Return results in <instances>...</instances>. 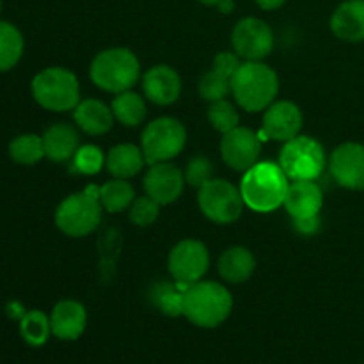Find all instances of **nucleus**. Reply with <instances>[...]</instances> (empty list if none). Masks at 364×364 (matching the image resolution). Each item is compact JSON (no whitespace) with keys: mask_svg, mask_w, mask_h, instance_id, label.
Instances as JSON below:
<instances>
[{"mask_svg":"<svg viewBox=\"0 0 364 364\" xmlns=\"http://www.w3.org/2000/svg\"><path fill=\"white\" fill-rule=\"evenodd\" d=\"M331 31L347 43L364 41V0H345L331 16Z\"/></svg>","mask_w":364,"mask_h":364,"instance_id":"19","label":"nucleus"},{"mask_svg":"<svg viewBox=\"0 0 364 364\" xmlns=\"http://www.w3.org/2000/svg\"><path fill=\"white\" fill-rule=\"evenodd\" d=\"M142 89L149 102L156 103V105H171L180 98V75L166 64L153 66L142 77Z\"/></svg>","mask_w":364,"mask_h":364,"instance_id":"16","label":"nucleus"},{"mask_svg":"<svg viewBox=\"0 0 364 364\" xmlns=\"http://www.w3.org/2000/svg\"><path fill=\"white\" fill-rule=\"evenodd\" d=\"M199 92L208 102L224 100L228 96V92H231V78L219 73L217 70L208 71L201 78V82H199Z\"/></svg>","mask_w":364,"mask_h":364,"instance_id":"32","label":"nucleus"},{"mask_svg":"<svg viewBox=\"0 0 364 364\" xmlns=\"http://www.w3.org/2000/svg\"><path fill=\"white\" fill-rule=\"evenodd\" d=\"M199 208L212 223L231 224L242 215L244 198L240 188L226 180H210L199 188Z\"/></svg>","mask_w":364,"mask_h":364,"instance_id":"9","label":"nucleus"},{"mask_svg":"<svg viewBox=\"0 0 364 364\" xmlns=\"http://www.w3.org/2000/svg\"><path fill=\"white\" fill-rule=\"evenodd\" d=\"M262 153V141L258 134L245 127H237L235 130L224 134L220 141V155L223 160L235 171L245 173L255 164H258Z\"/></svg>","mask_w":364,"mask_h":364,"instance_id":"12","label":"nucleus"},{"mask_svg":"<svg viewBox=\"0 0 364 364\" xmlns=\"http://www.w3.org/2000/svg\"><path fill=\"white\" fill-rule=\"evenodd\" d=\"M103 164H105V156H103L102 149L98 146L91 144L80 146L73 155V159H71L73 171L80 174H87V176L98 174L102 171Z\"/></svg>","mask_w":364,"mask_h":364,"instance_id":"31","label":"nucleus"},{"mask_svg":"<svg viewBox=\"0 0 364 364\" xmlns=\"http://www.w3.org/2000/svg\"><path fill=\"white\" fill-rule=\"evenodd\" d=\"M187 142L185 127L174 117H159L142 132V153L149 166L169 162L178 156Z\"/></svg>","mask_w":364,"mask_h":364,"instance_id":"8","label":"nucleus"},{"mask_svg":"<svg viewBox=\"0 0 364 364\" xmlns=\"http://www.w3.org/2000/svg\"><path fill=\"white\" fill-rule=\"evenodd\" d=\"M213 174V166L206 156H196L191 162L187 164V169H185V181L192 187L201 188L206 181L212 180Z\"/></svg>","mask_w":364,"mask_h":364,"instance_id":"34","label":"nucleus"},{"mask_svg":"<svg viewBox=\"0 0 364 364\" xmlns=\"http://www.w3.org/2000/svg\"><path fill=\"white\" fill-rule=\"evenodd\" d=\"M279 91V80L272 68L259 60H247L231 77V92L247 112H258L272 105Z\"/></svg>","mask_w":364,"mask_h":364,"instance_id":"2","label":"nucleus"},{"mask_svg":"<svg viewBox=\"0 0 364 364\" xmlns=\"http://www.w3.org/2000/svg\"><path fill=\"white\" fill-rule=\"evenodd\" d=\"M302 128V112L295 103L277 102L267 107L263 116V130L269 139L279 142H287L297 137Z\"/></svg>","mask_w":364,"mask_h":364,"instance_id":"15","label":"nucleus"},{"mask_svg":"<svg viewBox=\"0 0 364 364\" xmlns=\"http://www.w3.org/2000/svg\"><path fill=\"white\" fill-rule=\"evenodd\" d=\"M32 96L43 109L66 112L80 103V87L71 71L64 68H46L32 80Z\"/></svg>","mask_w":364,"mask_h":364,"instance_id":"6","label":"nucleus"},{"mask_svg":"<svg viewBox=\"0 0 364 364\" xmlns=\"http://www.w3.org/2000/svg\"><path fill=\"white\" fill-rule=\"evenodd\" d=\"M240 66H242L240 57H238L237 53H231V52H220L219 55L215 57V60H213V70H217L219 73L226 75V77L230 78L237 73Z\"/></svg>","mask_w":364,"mask_h":364,"instance_id":"35","label":"nucleus"},{"mask_svg":"<svg viewBox=\"0 0 364 364\" xmlns=\"http://www.w3.org/2000/svg\"><path fill=\"white\" fill-rule=\"evenodd\" d=\"M329 169L334 180L345 188H364V146L358 142H345L338 146L329 160Z\"/></svg>","mask_w":364,"mask_h":364,"instance_id":"13","label":"nucleus"},{"mask_svg":"<svg viewBox=\"0 0 364 364\" xmlns=\"http://www.w3.org/2000/svg\"><path fill=\"white\" fill-rule=\"evenodd\" d=\"M208 251L199 240H181L169 255L171 276L181 284H194L208 270Z\"/></svg>","mask_w":364,"mask_h":364,"instance_id":"11","label":"nucleus"},{"mask_svg":"<svg viewBox=\"0 0 364 364\" xmlns=\"http://www.w3.org/2000/svg\"><path fill=\"white\" fill-rule=\"evenodd\" d=\"M201 4H205V6H217V4L220 2V0H199Z\"/></svg>","mask_w":364,"mask_h":364,"instance_id":"39","label":"nucleus"},{"mask_svg":"<svg viewBox=\"0 0 364 364\" xmlns=\"http://www.w3.org/2000/svg\"><path fill=\"white\" fill-rule=\"evenodd\" d=\"M9 156L21 166H34L45 156L43 137L34 134L18 135L9 144Z\"/></svg>","mask_w":364,"mask_h":364,"instance_id":"28","label":"nucleus"},{"mask_svg":"<svg viewBox=\"0 0 364 364\" xmlns=\"http://www.w3.org/2000/svg\"><path fill=\"white\" fill-rule=\"evenodd\" d=\"M183 294L180 284H171L166 281H160L153 287L151 297L153 306L160 309L167 316H180L183 315Z\"/></svg>","mask_w":364,"mask_h":364,"instance_id":"27","label":"nucleus"},{"mask_svg":"<svg viewBox=\"0 0 364 364\" xmlns=\"http://www.w3.org/2000/svg\"><path fill=\"white\" fill-rule=\"evenodd\" d=\"M144 153L134 144H117L114 146L105 156V166L114 178L128 180L141 173L144 167Z\"/></svg>","mask_w":364,"mask_h":364,"instance_id":"23","label":"nucleus"},{"mask_svg":"<svg viewBox=\"0 0 364 364\" xmlns=\"http://www.w3.org/2000/svg\"><path fill=\"white\" fill-rule=\"evenodd\" d=\"M288 176L279 164L258 162L244 173L240 192L244 203L258 213H270L284 203Z\"/></svg>","mask_w":364,"mask_h":364,"instance_id":"1","label":"nucleus"},{"mask_svg":"<svg viewBox=\"0 0 364 364\" xmlns=\"http://www.w3.org/2000/svg\"><path fill=\"white\" fill-rule=\"evenodd\" d=\"M160 206L155 199H151L149 196L144 198L134 199V203L130 205V220L135 226H151L156 219H159Z\"/></svg>","mask_w":364,"mask_h":364,"instance_id":"33","label":"nucleus"},{"mask_svg":"<svg viewBox=\"0 0 364 364\" xmlns=\"http://www.w3.org/2000/svg\"><path fill=\"white\" fill-rule=\"evenodd\" d=\"M283 205L294 219L318 215L323 205L322 188L311 180L291 181L288 185L287 198H284Z\"/></svg>","mask_w":364,"mask_h":364,"instance_id":"17","label":"nucleus"},{"mask_svg":"<svg viewBox=\"0 0 364 364\" xmlns=\"http://www.w3.org/2000/svg\"><path fill=\"white\" fill-rule=\"evenodd\" d=\"M87 323L85 308L77 301H60L50 315L52 334L59 340L73 341L82 336Z\"/></svg>","mask_w":364,"mask_h":364,"instance_id":"18","label":"nucleus"},{"mask_svg":"<svg viewBox=\"0 0 364 364\" xmlns=\"http://www.w3.org/2000/svg\"><path fill=\"white\" fill-rule=\"evenodd\" d=\"M255 2L258 4L262 9L274 11V9H279V7H283L284 4H287V0H255Z\"/></svg>","mask_w":364,"mask_h":364,"instance_id":"37","label":"nucleus"},{"mask_svg":"<svg viewBox=\"0 0 364 364\" xmlns=\"http://www.w3.org/2000/svg\"><path fill=\"white\" fill-rule=\"evenodd\" d=\"M295 230L301 235H306V237H311L316 231L320 230V217H304V219H294Z\"/></svg>","mask_w":364,"mask_h":364,"instance_id":"36","label":"nucleus"},{"mask_svg":"<svg viewBox=\"0 0 364 364\" xmlns=\"http://www.w3.org/2000/svg\"><path fill=\"white\" fill-rule=\"evenodd\" d=\"M100 187L89 185L84 192L64 199L55 212V224L68 237H85L98 228L102 220Z\"/></svg>","mask_w":364,"mask_h":364,"instance_id":"5","label":"nucleus"},{"mask_svg":"<svg viewBox=\"0 0 364 364\" xmlns=\"http://www.w3.org/2000/svg\"><path fill=\"white\" fill-rule=\"evenodd\" d=\"M43 146H45V156L52 162H66L73 159L78 146V134L70 124H53L43 135Z\"/></svg>","mask_w":364,"mask_h":364,"instance_id":"21","label":"nucleus"},{"mask_svg":"<svg viewBox=\"0 0 364 364\" xmlns=\"http://www.w3.org/2000/svg\"><path fill=\"white\" fill-rule=\"evenodd\" d=\"M217 9L220 11V13H224V14H230V13H233V9H235V2L233 0H220L219 4H217Z\"/></svg>","mask_w":364,"mask_h":364,"instance_id":"38","label":"nucleus"},{"mask_svg":"<svg viewBox=\"0 0 364 364\" xmlns=\"http://www.w3.org/2000/svg\"><path fill=\"white\" fill-rule=\"evenodd\" d=\"M185 178L176 166L169 162L153 164L144 176L146 194L159 205L174 203L183 192Z\"/></svg>","mask_w":364,"mask_h":364,"instance_id":"14","label":"nucleus"},{"mask_svg":"<svg viewBox=\"0 0 364 364\" xmlns=\"http://www.w3.org/2000/svg\"><path fill=\"white\" fill-rule=\"evenodd\" d=\"M91 80L107 92L130 91L141 77V64L135 53L127 48H109L100 52L91 64Z\"/></svg>","mask_w":364,"mask_h":364,"instance_id":"4","label":"nucleus"},{"mask_svg":"<svg viewBox=\"0 0 364 364\" xmlns=\"http://www.w3.org/2000/svg\"><path fill=\"white\" fill-rule=\"evenodd\" d=\"M0 11H2V0H0Z\"/></svg>","mask_w":364,"mask_h":364,"instance_id":"40","label":"nucleus"},{"mask_svg":"<svg viewBox=\"0 0 364 364\" xmlns=\"http://www.w3.org/2000/svg\"><path fill=\"white\" fill-rule=\"evenodd\" d=\"M112 112L114 117L124 127H137L146 117V103L137 92L124 91L114 98Z\"/></svg>","mask_w":364,"mask_h":364,"instance_id":"25","label":"nucleus"},{"mask_svg":"<svg viewBox=\"0 0 364 364\" xmlns=\"http://www.w3.org/2000/svg\"><path fill=\"white\" fill-rule=\"evenodd\" d=\"M233 299L230 291L213 281H198L183 294V315L203 329H213L230 316Z\"/></svg>","mask_w":364,"mask_h":364,"instance_id":"3","label":"nucleus"},{"mask_svg":"<svg viewBox=\"0 0 364 364\" xmlns=\"http://www.w3.org/2000/svg\"><path fill=\"white\" fill-rule=\"evenodd\" d=\"M279 166L291 181H315L326 169V151L311 137L297 135L284 142L279 155Z\"/></svg>","mask_w":364,"mask_h":364,"instance_id":"7","label":"nucleus"},{"mask_svg":"<svg viewBox=\"0 0 364 364\" xmlns=\"http://www.w3.org/2000/svg\"><path fill=\"white\" fill-rule=\"evenodd\" d=\"M134 199V187L127 180H121V178H114L112 181H107L105 185L100 187V203L110 213H117L130 208Z\"/></svg>","mask_w":364,"mask_h":364,"instance_id":"24","label":"nucleus"},{"mask_svg":"<svg viewBox=\"0 0 364 364\" xmlns=\"http://www.w3.org/2000/svg\"><path fill=\"white\" fill-rule=\"evenodd\" d=\"M256 259L247 247L235 245L226 249L219 258V272L228 283H244L252 276Z\"/></svg>","mask_w":364,"mask_h":364,"instance_id":"22","label":"nucleus"},{"mask_svg":"<svg viewBox=\"0 0 364 364\" xmlns=\"http://www.w3.org/2000/svg\"><path fill=\"white\" fill-rule=\"evenodd\" d=\"M23 53V36L9 21H0V71L16 66Z\"/></svg>","mask_w":364,"mask_h":364,"instance_id":"26","label":"nucleus"},{"mask_svg":"<svg viewBox=\"0 0 364 364\" xmlns=\"http://www.w3.org/2000/svg\"><path fill=\"white\" fill-rule=\"evenodd\" d=\"M231 41L238 57L245 60H262L272 52L274 32L259 18L247 16L235 25Z\"/></svg>","mask_w":364,"mask_h":364,"instance_id":"10","label":"nucleus"},{"mask_svg":"<svg viewBox=\"0 0 364 364\" xmlns=\"http://www.w3.org/2000/svg\"><path fill=\"white\" fill-rule=\"evenodd\" d=\"M208 119L212 123V127L217 132H220V134H228V132L235 130L238 127V123H240L237 109L226 98L212 102V105L208 109Z\"/></svg>","mask_w":364,"mask_h":364,"instance_id":"30","label":"nucleus"},{"mask_svg":"<svg viewBox=\"0 0 364 364\" xmlns=\"http://www.w3.org/2000/svg\"><path fill=\"white\" fill-rule=\"evenodd\" d=\"M75 123L89 135H103L112 128L114 112L100 100H84L75 107Z\"/></svg>","mask_w":364,"mask_h":364,"instance_id":"20","label":"nucleus"},{"mask_svg":"<svg viewBox=\"0 0 364 364\" xmlns=\"http://www.w3.org/2000/svg\"><path fill=\"white\" fill-rule=\"evenodd\" d=\"M20 333L21 338L31 347H41V345L46 343L50 334H52L50 318L43 311H38V309L23 313L20 320Z\"/></svg>","mask_w":364,"mask_h":364,"instance_id":"29","label":"nucleus"}]
</instances>
